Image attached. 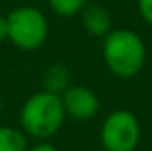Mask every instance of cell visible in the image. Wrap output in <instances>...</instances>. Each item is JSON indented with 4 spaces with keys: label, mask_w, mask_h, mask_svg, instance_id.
I'll use <instances>...</instances> for the list:
<instances>
[{
    "label": "cell",
    "mask_w": 152,
    "mask_h": 151,
    "mask_svg": "<svg viewBox=\"0 0 152 151\" xmlns=\"http://www.w3.org/2000/svg\"><path fill=\"white\" fill-rule=\"evenodd\" d=\"M103 39V59L115 76L133 78L143 70L147 48L136 32L129 29H112Z\"/></svg>",
    "instance_id": "1"
},
{
    "label": "cell",
    "mask_w": 152,
    "mask_h": 151,
    "mask_svg": "<svg viewBox=\"0 0 152 151\" xmlns=\"http://www.w3.org/2000/svg\"><path fill=\"white\" fill-rule=\"evenodd\" d=\"M66 110L58 94L39 91L32 94L21 107L20 124L21 132L32 139L48 141L62 128Z\"/></svg>",
    "instance_id": "2"
},
{
    "label": "cell",
    "mask_w": 152,
    "mask_h": 151,
    "mask_svg": "<svg viewBox=\"0 0 152 151\" xmlns=\"http://www.w3.org/2000/svg\"><path fill=\"white\" fill-rule=\"evenodd\" d=\"M48 38V20L34 5H20L7 14V39L25 52L41 48Z\"/></svg>",
    "instance_id": "3"
},
{
    "label": "cell",
    "mask_w": 152,
    "mask_h": 151,
    "mask_svg": "<svg viewBox=\"0 0 152 151\" xmlns=\"http://www.w3.org/2000/svg\"><path fill=\"white\" fill-rule=\"evenodd\" d=\"M99 139L104 151H134L142 139L140 121L131 110H113L103 121Z\"/></svg>",
    "instance_id": "4"
},
{
    "label": "cell",
    "mask_w": 152,
    "mask_h": 151,
    "mask_svg": "<svg viewBox=\"0 0 152 151\" xmlns=\"http://www.w3.org/2000/svg\"><path fill=\"white\" fill-rule=\"evenodd\" d=\"M62 105H64V110L66 115H69L71 119L76 121H88L92 117H96V114L99 112V98L97 94L87 87V85H81V84H71L62 94Z\"/></svg>",
    "instance_id": "5"
},
{
    "label": "cell",
    "mask_w": 152,
    "mask_h": 151,
    "mask_svg": "<svg viewBox=\"0 0 152 151\" xmlns=\"http://www.w3.org/2000/svg\"><path fill=\"white\" fill-rule=\"evenodd\" d=\"M81 25L85 32L94 38H104L113 29V20L110 11L101 4H88L81 13Z\"/></svg>",
    "instance_id": "6"
},
{
    "label": "cell",
    "mask_w": 152,
    "mask_h": 151,
    "mask_svg": "<svg viewBox=\"0 0 152 151\" xmlns=\"http://www.w3.org/2000/svg\"><path fill=\"white\" fill-rule=\"evenodd\" d=\"M69 85H71V73H69V68L66 64L57 62V64H51L46 70V75H44V91L60 96Z\"/></svg>",
    "instance_id": "7"
},
{
    "label": "cell",
    "mask_w": 152,
    "mask_h": 151,
    "mask_svg": "<svg viewBox=\"0 0 152 151\" xmlns=\"http://www.w3.org/2000/svg\"><path fill=\"white\" fill-rule=\"evenodd\" d=\"M27 135L20 128L0 126V151H27Z\"/></svg>",
    "instance_id": "8"
},
{
    "label": "cell",
    "mask_w": 152,
    "mask_h": 151,
    "mask_svg": "<svg viewBox=\"0 0 152 151\" xmlns=\"http://www.w3.org/2000/svg\"><path fill=\"white\" fill-rule=\"evenodd\" d=\"M90 4V0H48L50 9L53 11V14H57L58 18H71L80 14L87 5Z\"/></svg>",
    "instance_id": "9"
},
{
    "label": "cell",
    "mask_w": 152,
    "mask_h": 151,
    "mask_svg": "<svg viewBox=\"0 0 152 151\" xmlns=\"http://www.w3.org/2000/svg\"><path fill=\"white\" fill-rule=\"evenodd\" d=\"M138 11L142 18L149 25H152V0H138Z\"/></svg>",
    "instance_id": "10"
},
{
    "label": "cell",
    "mask_w": 152,
    "mask_h": 151,
    "mask_svg": "<svg viewBox=\"0 0 152 151\" xmlns=\"http://www.w3.org/2000/svg\"><path fill=\"white\" fill-rule=\"evenodd\" d=\"M27 151H57V148L53 144H50V142H39L34 148H28Z\"/></svg>",
    "instance_id": "11"
},
{
    "label": "cell",
    "mask_w": 152,
    "mask_h": 151,
    "mask_svg": "<svg viewBox=\"0 0 152 151\" xmlns=\"http://www.w3.org/2000/svg\"><path fill=\"white\" fill-rule=\"evenodd\" d=\"M7 39V16H0V41Z\"/></svg>",
    "instance_id": "12"
},
{
    "label": "cell",
    "mask_w": 152,
    "mask_h": 151,
    "mask_svg": "<svg viewBox=\"0 0 152 151\" xmlns=\"http://www.w3.org/2000/svg\"><path fill=\"white\" fill-rule=\"evenodd\" d=\"M30 2H39V0H30Z\"/></svg>",
    "instance_id": "13"
}]
</instances>
